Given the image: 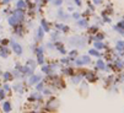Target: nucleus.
<instances>
[{"mask_svg":"<svg viewBox=\"0 0 124 113\" xmlns=\"http://www.w3.org/2000/svg\"><path fill=\"white\" fill-rule=\"evenodd\" d=\"M21 20L17 16H15V15H11V16H9V18H8V22H9V25L10 26H12V27H16L17 25H19V22H20Z\"/></svg>","mask_w":124,"mask_h":113,"instance_id":"nucleus-1","label":"nucleus"},{"mask_svg":"<svg viewBox=\"0 0 124 113\" xmlns=\"http://www.w3.org/2000/svg\"><path fill=\"white\" fill-rule=\"evenodd\" d=\"M11 46H12L14 52H15L17 55H22V48H21V46H20L19 43H16V42L11 41Z\"/></svg>","mask_w":124,"mask_h":113,"instance_id":"nucleus-2","label":"nucleus"},{"mask_svg":"<svg viewBox=\"0 0 124 113\" xmlns=\"http://www.w3.org/2000/svg\"><path fill=\"white\" fill-rule=\"evenodd\" d=\"M27 8V3L25 0H17L16 3V9H20V10H25Z\"/></svg>","mask_w":124,"mask_h":113,"instance_id":"nucleus-3","label":"nucleus"},{"mask_svg":"<svg viewBox=\"0 0 124 113\" xmlns=\"http://www.w3.org/2000/svg\"><path fill=\"white\" fill-rule=\"evenodd\" d=\"M116 48H117V50L123 52V50H124V41H118V42H117Z\"/></svg>","mask_w":124,"mask_h":113,"instance_id":"nucleus-4","label":"nucleus"},{"mask_svg":"<svg viewBox=\"0 0 124 113\" xmlns=\"http://www.w3.org/2000/svg\"><path fill=\"white\" fill-rule=\"evenodd\" d=\"M78 25L80 27H82V28H86L88 26V24H87V21L85 20V18H82V20H78Z\"/></svg>","mask_w":124,"mask_h":113,"instance_id":"nucleus-5","label":"nucleus"},{"mask_svg":"<svg viewBox=\"0 0 124 113\" xmlns=\"http://www.w3.org/2000/svg\"><path fill=\"white\" fill-rule=\"evenodd\" d=\"M41 80V76H39V75H37V76H36V75H33V76L30 79V84L32 85V84H34V82H38Z\"/></svg>","mask_w":124,"mask_h":113,"instance_id":"nucleus-6","label":"nucleus"},{"mask_svg":"<svg viewBox=\"0 0 124 113\" xmlns=\"http://www.w3.org/2000/svg\"><path fill=\"white\" fill-rule=\"evenodd\" d=\"M41 24H42V28H43V31H46V32H48L49 31V26H48V22L44 20V18H43V20L41 21Z\"/></svg>","mask_w":124,"mask_h":113,"instance_id":"nucleus-7","label":"nucleus"},{"mask_svg":"<svg viewBox=\"0 0 124 113\" xmlns=\"http://www.w3.org/2000/svg\"><path fill=\"white\" fill-rule=\"evenodd\" d=\"M43 34H44V31H43V28H42V27H39V28L37 30V38H38V40H41L42 37H43Z\"/></svg>","mask_w":124,"mask_h":113,"instance_id":"nucleus-8","label":"nucleus"},{"mask_svg":"<svg viewBox=\"0 0 124 113\" xmlns=\"http://www.w3.org/2000/svg\"><path fill=\"white\" fill-rule=\"evenodd\" d=\"M93 46H95V48H96V49H102V48L104 47V46H103V43H102V42H100V41H95V44H93Z\"/></svg>","mask_w":124,"mask_h":113,"instance_id":"nucleus-9","label":"nucleus"},{"mask_svg":"<svg viewBox=\"0 0 124 113\" xmlns=\"http://www.w3.org/2000/svg\"><path fill=\"white\" fill-rule=\"evenodd\" d=\"M3 109H4L5 112H10V111H11V106H10V103H9V102H5L4 106H3Z\"/></svg>","mask_w":124,"mask_h":113,"instance_id":"nucleus-10","label":"nucleus"},{"mask_svg":"<svg viewBox=\"0 0 124 113\" xmlns=\"http://www.w3.org/2000/svg\"><path fill=\"white\" fill-rule=\"evenodd\" d=\"M53 5L57 8H60L63 5V0H53Z\"/></svg>","mask_w":124,"mask_h":113,"instance_id":"nucleus-11","label":"nucleus"},{"mask_svg":"<svg viewBox=\"0 0 124 113\" xmlns=\"http://www.w3.org/2000/svg\"><path fill=\"white\" fill-rule=\"evenodd\" d=\"M0 55L4 56V58H5V56H8V49L5 47H3L1 49H0Z\"/></svg>","mask_w":124,"mask_h":113,"instance_id":"nucleus-12","label":"nucleus"},{"mask_svg":"<svg viewBox=\"0 0 124 113\" xmlns=\"http://www.w3.org/2000/svg\"><path fill=\"white\" fill-rule=\"evenodd\" d=\"M97 65H98V68H100V69H102V70H104V69H106V65H104V63H103L102 60H98V62H97Z\"/></svg>","mask_w":124,"mask_h":113,"instance_id":"nucleus-13","label":"nucleus"},{"mask_svg":"<svg viewBox=\"0 0 124 113\" xmlns=\"http://www.w3.org/2000/svg\"><path fill=\"white\" fill-rule=\"evenodd\" d=\"M90 54H91V55H95V56H101V54H100L96 49H91V50H90Z\"/></svg>","mask_w":124,"mask_h":113,"instance_id":"nucleus-14","label":"nucleus"},{"mask_svg":"<svg viewBox=\"0 0 124 113\" xmlns=\"http://www.w3.org/2000/svg\"><path fill=\"white\" fill-rule=\"evenodd\" d=\"M71 16H73V18H74V20H76V21H78V20H80V16H81V15H80L79 12H74Z\"/></svg>","mask_w":124,"mask_h":113,"instance_id":"nucleus-15","label":"nucleus"},{"mask_svg":"<svg viewBox=\"0 0 124 113\" xmlns=\"http://www.w3.org/2000/svg\"><path fill=\"white\" fill-rule=\"evenodd\" d=\"M57 28H58V30H62V31H66V30H68V27L64 26V25H62V24L57 25Z\"/></svg>","mask_w":124,"mask_h":113,"instance_id":"nucleus-16","label":"nucleus"},{"mask_svg":"<svg viewBox=\"0 0 124 113\" xmlns=\"http://www.w3.org/2000/svg\"><path fill=\"white\" fill-rule=\"evenodd\" d=\"M113 30H116L117 32H119V33H122V34H124V30H122V28H119L117 25L116 26H113Z\"/></svg>","mask_w":124,"mask_h":113,"instance_id":"nucleus-17","label":"nucleus"},{"mask_svg":"<svg viewBox=\"0 0 124 113\" xmlns=\"http://www.w3.org/2000/svg\"><path fill=\"white\" fill-rule=\"evenodd\" d=\"M117 26H118L119 28L124 30V20H123V21H120V22H118V24H117Z\"/></svg>","mask_w":124,"mask_h":113,"instance_id":"nucleus-18","label":"nucleus"},{"mask_svg":"<svg viewBox=\"0 0 124 113\" xmlns=\"http://www.w3.org/2000/svg\"><path fill=\"white\" fill-rule=\"evenodd\" d=\"M102 38H103V36H102V34H97L96 37H93V40H95V41H101Z\"/></svg>","mask_w":124,"mask_h":113,"instance_id":"nucleus-19","label":"nucleus"},{"mask_svg":"<svg viewBox=\"0 0 124 113\" xmlns=\"http://www.w3.org/2000/svg\"><path fill=\"white\" fill-rule=\"evenodd\" d=\"M92 1H93L95 5H101V4L103 3V0H92Z\"/></svg>","mask_w":124,"mask_h":113,"instance_id":"nucleus-20","label":"nucleus"},{"mask_svg":"<svg viewBox=\"0 0 124 113\" xmlns=\"http://www.w3.org/2000/svg\"><path fill=\"white\" fill-rule=\"evenodd\" d=\"M74 3L78 5V6H81L82 5V3H81V0H74Z\"/></svg>","mask_w":124,"mask_h":113,"instance_id":"nucleus-21","label":"nucleus"},{"mask_svg":"<svg viewBox=\"0 0 124 113\" xmlns=\"http://www.w3.org/2000/svg\"><path fill=\"white\" fill-rule=\"evenodd\" d=\"M80 79H81V76H78V78H74V79H73V81H74V82H79V81H80Z\"/></svg>","mask_w":124,"mask_h":113,"instance_id":"nucleus-22","label":"nucleus"},{"mask_svg":"<svg viewBox=\"0 0 124 113\" xmlns=\"http://www.w3.org/2000/svg\"><path fill=\"white\" fill-rule=\"evenodd\" d=\"M9 75H10L9 73H6V74H4V78H5V79H10V76H9Z\"/></svg>","mask_w":124,"mask_h":113,"instance_id":"nucleus-23","label":"nucleus"},{"mask_svg":"<svg viewBox=\"0 0 124 113\" xmlns=\"http://www.w3.org/2000/svg\"><path fill=\"white\" fill-rule=\"evenodd\" d=\"M3 97H4V92H3V91H0V100H1Z\"/></svg>","mask_w":124,"mask_h":113,"instance_id":"nucleus-24","label":"nucleus"},{"mask_svg":"<svg viewBox=\"0 0 124 113\" xmlns=\"http://www.w3.org/2000/svg\"><path fill=\"white\" fill-rule=\"evenodd\" d=\"M37 89H38V90H42V89H43V86H42V84H38V86H37Z\"/></svg>","mask_w":124,"mask_h":113,"instance_id":"nucleus-25","label":"nucleus"},{"mask_svg":"<svg viewBox=\"0 0 124 113\" xmlns=\"http://www.w3.org/2000/svg\"><path fill=\"white\" fill-rule=\"evenodd\" d=\"M10 1H11V0H3V3H4V4H9Z\"/></svg>","mask_w":124,"mask_h":113,"instance_id":"nucleus-26","label":"nucleus"},{"mask_svg":"<svg viewBox=\"0 0 124 113\" xmlns=\"http://www.w3.org/2000/svg\"><path fill=\"white\" fill-rule=\"evenodd\" d=\"M68 10H69V11H74V8H73V6H69Z\"/></svg>","mask_w":124,"mask_h":113,"instance_id":"nucleus-27","label":"nucleus"},{"mask_svg":"<svg viewBox=\"0 0 124 113\" xmlns=\"http://www.w3.org/2000/svg\"><path fill=\"white\" fill-rule=\"evenodd\" d=\"M47 1H53V0H47Z\"/></svg>","mask_w":124,"mask_h":113,"instance_id":"nucleus-28","label":"nucleus"},{"mask_svg":"<svg viewBox=\"0 0 124 113\" xmlns=\"http://www.w3.org/2000/svg\"><path fill=\"white\" fill-rule=\"evenodd\" d=\"M0 42H1V41H0Z\"/></svg>","mask_w":124,"mask_h":113,"instance_id":"nucleus-29","label":"nucleus"}]
</instances>
